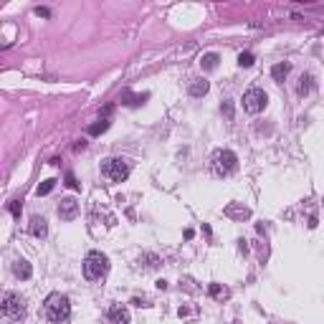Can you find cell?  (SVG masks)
<instances>
[{
  "label": "cell",
  "instance_id": "obj_8",
  "mask_svg": "<svg viewBox=\"0 0 324 324\" xmlns=\"http://www.w3.org/2000/svg\"><path fill=\"white\" fill-rule=\"evenodd\" d=\"M109 324H129V309L122 306V304H114L109 306Z\"/></svg>",
  "mask_w": 324,
  "mask_h": 324
},
{
  "label": "cell",
  "instance_id": "obj_19",
  "mask_svg": "<svg viewBox=\"0 0 324 324\" xmlns=\"http://www.w3.org/2000/svg\"><path fill=\"white\" fill-rule=\"evenodd\" d=\"M253 61H256V59H253V53H241V56H238V64H241L243 69L253 66Z\"/></svg>",
  "mask_w": 324,
  "mask_h": 324
},
{
  "label": "cell",
  "instance_id": "obj_4",
  "mask_svg": "<svg viewBox=\"0 0 324 324\" xmlns=\"http://www.w3.org/2000/svg\"><path fill=\"white\" fill-rule=\"evenodd\" d=\"M106 274H109V258H106L101 251L86 253V258H84V276H86L89 281H99V279H104Z\"/></svg>",
  "mask_w": 324,
  "mask_h": 324
},
{
  "label": "cell",
  "instance_id": "obj_21",
  "mask_svg": "<svg viewBox=\"0 0 324 324\" xmlns=\"http://www.w3.org/2000/svg\"><path fill=\"white\" fill-rule=\"evenodd\" d=\"M66 185H69V188H74V190L79 188V183H76V178H74L71 173H66Z\"/></svg>",
  "mask_w": 324,
  "mask_h": 324
},
{
  "label": "cell",
  "instance_id": "obj_17",
  "mask_svg": "<svg viewBox=\"0 0 324 324\" xmlns=\"http://www.w3.org/2000/svg\"><path fill=\"white\" fill-rule=\"evenodd\" d=\"M139 263H144V268H157V263H159V258H157L154 253H144V256L139 258Z\"/></svg>",
  "mask_w": 324,
  "mask_h": 324
},
{
  "label": "cell",
  "instance_id": "obj_22",
  "mask_svg": "<svg viewBox=\"0 0 324 324\" xmlns=\"http://www.w3.org/2000/svg\"><path fill=\"white\" fill-rule=\"evenodd\" d=\"M8 210H11L13 215H21V203H18V200H13V203L8 205Z\"/></svg>",
  "mask_w": 324,
  "mask_h": 324
},
{
  "label": "cell",
  "instance_id": "obj_18",
  "mask_svg": "<svg viewBox=\"0 0 324 324\" xmlns=\"http://www.w3.org/2000/svg\"><path fill=\"white\" fill-rule=\"evenodd\" d=\"M53 185H56V180H43V183L36 188V193H38V195H48V193L53 190Z\"/></svg>",
  "mask_w": 324,
  "mask_h": 324
},
{
  "label": "cell",
  "instance_id": "obj_15",
  "mask_svg": "<svg viewBox=\"0 0 324 324\" xmlns=\"http://www.w3.org/2000/svg\"><path fill=\"white\" fill-rule=\"evenodd\" d=\"M106 129H109V119H106V117H99V122L89 127V134H101V132H106Z\"/></svg>",
  "mask_w": 324,
  "mask_h": 324
},
{
  "label": "cell",
  "instance_id": "obj_10",
  "mask_svg": "<svg viewBox=\"0 0 324 324\" xmlns=\"http://www.w3.org/2000/svg\"><path fill=\"white\" fill-rule=\"evenodd\" d=\"M13 274L18 276V279H31V274H33V268H31V263L26 261V258H18L16 263H13Z\"/></svg>",
  "mask_w": 324,
  "mask_h": 324
},
{
  "label": "cell",
  "instance_id": "obj_12",
  "mask_svg": "<svg viewBox=\"0 0 324 324\" xmlns=\"http://www.w3.org/2000/svg\"><path fill=\"white\" fill-rule=\"evenodd\" d=\"M208 89H210V84H208L205 79H198V81L190 84V96H195V99H198V96H205Z\"/></svg>",
  "mask_w": 324,
  "mask_h": 324
},
{
  "label": "cell",
  "instance_id": "obj_9",
  "mask_svg": "<svg viewBox=\"0 0 324 324\" xmlns=\"http://www.w3.org/2000/svg\"><path fill=\"white\" fill-rule=\"evenodd\" d=\"M31 233H33L36 238H46V236H48V223H46V218L33 215V218H31Z\"/></svg>",
  "mask_w": 324,
  "mask_h": 324
},
{
  "label": "cell",
  "instance_id": "obj_2",
  "mask_svg": "<svg viewBox=\"0 0 324 324\" xmlns=\"http://www.w3.org/2000/svg\"><path fill=\"white\" fill-rule=\"evenodd\" d=\"M0 314H3V319L8 324H21L26 319V299L21 294L6 291L3 301H0Z\"/></svg>",
  "mask_w": 324,
  "mask_h": 324
},
{
  "label": "cell",
  "instance_id": "obj_24",
  "mask_svg": "<svg viewBox=\"0 0 324 324\" xmlns=\"http://www.w3.org/2000/svg\"><path fill=\"white\" fill-rule=\"evenodd\" d=\"M36 16H41V18H48L51 13H48V8H36Z\"/></svg>",
  "mask_w": 324,
  "mask_h": 324
},
{
  "label": "cell",
  "instance_id": "obj_11",
  "mask_svg": "<svg viewBox=\"0 0 324 324\" xmlns=\"http://www.w3.org/2000/svg\"><path fill=\"white\" fill-rule=\"evenodd\" d=\"M311 89H314V76H311V74H301V76H299V86H296L299 96L311 94Z\"/></svg>",
  "mask_w": 324,
  "mask_h": 324
},
{
  "label": "cell",
  "instance_id": "obj_7",
  "mask_svg": "<svg viewBox=\"0 0 324 324\" xmlns=\"http://www.w3.org/2000/svg\"><path fill=\"white\" fill-rule=\"evenodd\" d=\"M79 215V203H76V198H64L61 203H59V218L61 221H74Z\"/></svg>",
  "mask_w": 324,
  "mask_h": 324
},
{
  "label": "cell",
  "instance_id": "obj_3",
  "mask_svg": "<svg viewBox=\"0 0 324 324\" xmlns=\"http://www.w3.org/2000/svg\"><path fill=\"white\" fill-rule=\"evenodd\" d=\"M238 168V157L231 152V149H215L213 157H210V170L218 175V178H228L233 175Z\"/></svg>",
  "mask_w": 324,
  "mask_h": 324
},
{
  "label": "cell",
  "instance_id": "obj_6",
  "mask_svg": "<svg viewBox=\"0 0 324 324\" xmlns=\"http://www.w3.org/2000/svg\"><path fill=\"white\" fill-rule=\"evenodd\" d=\"M266 104H268V96H266V91H263V89H248V91L243 94V109H246L248 114H258V112H263V109H266Z\"/></svg>",
  "mask_w": 324,
  "mask_h": 324
},
{
  "label": "cell",
  "instance_id": "obj_16",
  "mask_svg": "<svg viewBox=\"0 0 324 324\" xmlns=\"http://www.w3.org/2000/svg\"><path fill=\"white\" fill-rule=\"evenodd\" d=\"M122 99H124V104H127V106H139V104L147 99V94H142V96H132L129 91H124V94H122Z\"/></svg>",
  "mask_w": 324,
  "mask_h": 324
},
{
  "label": "cell",
  "instance_id": "obj_13",
  "mask_svg": "<svg viewBox=\"0 0 324 324\" xmlns=\"http://www.w3.org/2000/svg\"><path fill=\"white\" fill-rule=\"evenodd\" d=\"M218 61H221L218 53H205V56L200 59V66H203L205 71H213V69H218Z\"/></svg>",
  "mask_w": 324,
  "mask_h": 324
},
{
  "label": "cell",
  "instance_id": "obj_14",
  "mask_svg": "<svg viewBox=\"0 0 324 324\" xmlns=\"http://www.w3.org/2000/svg\"><path fill=\"white\" fill-rule=\"evenodd\" d=\"M289 71H291L289 64H276V66L271 69V76H274V81H284V79L289 76Z\"/></svg>",
  "mask_w": 324,
  "mask_h": 324
},
{
  "label": "cell",
  "instance_id": "obj_1",
  "mask_svg": "<svg viewBox=\"0 0 324 324\" xmlns=\"http://www.w3.org/2000/svg\"><path fill=\"white\" fill-rule=\"evenodd\" d=\"M43 316H46L51 324H66L69 316H71V301H69V296H64V294H51V296L43 301Z\"/></svg>",
  "mask_w": 324,
  "mask_h": 324
},
{
  "label": "cell",
  "instance_id": "obj_20",
  "mask_svg": "<svg viewBox=\"0 0 324 324\" xmlns=\"http://www.w3.org/2000/svg\"><path fill=\"white\" fill-rule=\"evenodd\" d=\"M221 112L226 114V119H233V104H231V101H223V106H221Z\"/></svg>",
  "mask_w": 324,
  "mask_h": 324
},
{
  "label": "cell",
  "instance_id": "obj_5",
  "mask_svg": "<svg viewBox=\"0 0 324 324\" xmlns=\"http://www.w3.org/2000/svg\"><path fill=\"white\" fill-rule=\"evenodd\" d=\"M101 175L109 178L112 183H122L129 178V162L122 157H109L101 162Z\"/></svg>",
  "mask_w": 324,
  "mask_h": 324
},
{
  "label": "cell",
  "instance_id": "obj_23",
  "mask_svg": "<svg viewBox=\"0 0 324 324\" xmlns=\"http://www.w3.org/2000/svg\"><path fill=\"white\" fill-rule=\"evenodd\" d=\"M221 294H226V291H223L218 284H213V286H210V296H221Z\"/></svg>",
  "mask_w": 324,
  "mask_h": 324
}]
</instances>
